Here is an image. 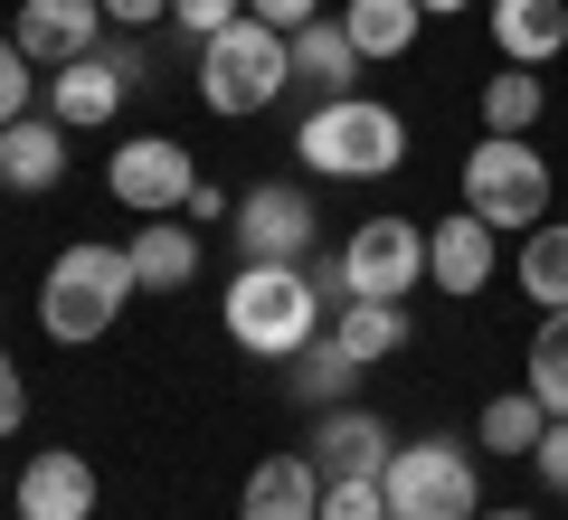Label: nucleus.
<instances>
[{
  "mask_svg": "<svg viewBox=\"0 0 568 520\" xmlns=\"http://www.w3.org/2000/svg\"><path fill=\"white\" fill-rule=\"evenodd\" d=\"M313 332H332V303L304 265H237L227 275V340L246 360H294Z\"/></svg>",
  "mask_w": 568,
  "mask_h": 520,
  "instance_id": "obj_1",
  "label": "nucleus"
},
{
  "mask_svg": "<svg viewBox=\"0 0 568 520\" xmlns=\"http://www.w3.org/2000/svg\"><path fill=\"white\" fill-rule=\"evenodd\" d=\"M294 161L323 171V181H388L407 161V123H398V104H379V95H323L294 123Z\"/></svg>",
  "mask_w": 568,
  "mask_h": 520,
  "instance_id": "obj_2",
  "label": "nucleus"
},
{
  "mask_svg": "<svg viewBox=\"0 0 568 520\" xmlns=\"http://www.w3.org/2000/svg\"><path fill=\"white\" fill-rule=\"evenodd\" d=\"M142 294V275H133V246H104V237H77L58 265H48V284H39V322H48V340H104L123 322V303Z\"/></svg>",
  "mask_w": 568,
  "mask_h": 520,
  "instance_id": "obj_3",
  "label": "nucleus"
},
{
  "mask_svg": "<svg viewBox=\"0 0 568 520\" xmlns=\"http://www.w3.org/2000/svg\"><path fill=\"white\" fill-rule=\"evenodd\" d=\"M294 85V39H284L275 20H227L219 39H200V104L209 114H227V123H246V114H265V104Z\"/></svg>",
  "mask_w": 568,
  "mask_h": 520,
  "instance_id": "obj_4",
  "label": "nucleus"
},
{
  "mask_svg": "<svg viewBox=\"0 0 568 520\" xmlns=\"http://www.w3.org/2000/svg\"><path fill=\"white\" fill-rule=\"evenodd\" d=\"M379 492H388V511H398V520H474V511H484V445L417 436V445L388 455Z\"/></svg>",
  "mask_w": 568,
  "mask_h": 520,
  "instance_id": "obj_5",
  "label": "nucleus"
},
{
  "mask_svg": "<svg viewBox=\"0 0 568 520\" xmlns=\"http://www.w3.org/2000/svg\"><path fill=\"white\" fill-rule=\"evenodd\" d=\"M465 208L484 227H540L549 218V152H530L521 133H484L465 152Z\"/></svg>",
  "mask_w": 568,
  "mask_h": 520,
  "instance_id": "obj_6",
  "label": "nucleus"
},
{
  "mask_svg": "<svg viewBox=\"0 0 568 520\" xmlns=\"http://www.w3.org/2000/svg\"><path fill=\"white\" fill-rule=\"evenodd\" d=\"M227 237H237V265H304L323 246V208L304 181H256L227 208Z\"/></svg>",
  "mask_w": 568,
  "mask_h": 520,
  "instance_id": "obj_7",
  "label": "nucleus"
},
{
  "mask_svg": "<svg viewBox=\"0 0 568 520\" xmlns=\"http://www.w3.org/2000/svg\"><path fill=\"white\" fill-rule=\"evenodd\" d=\"M342 275H351V303H407L426 284V227L417 218H361L342 237Z\"/></svg>",
  "mask_w": 568,
  "mask_h": 520,
  "instance_id": "obj_8",
  "label": "nucleus"
},
{
  "mask_svg": "<svg viewBox=\"0 0 568 520\" xmlns=\"http://www.w3.org/2000/svg\"><path fill=\"white\" fill-rule=\"evenodd\" d=\"M104 190H114L133 218H181L190 190H200V171H190V142H171V133H133V142L114 152V171H104Z\"/></svg>",
  "mask_w": 568,
  "mask_h": 520,
  "instance_id": "obj_9",
  "label": "nucleus"
},
{
  "mask_svg": "<svg viewBox=\"0 0 568 520\" xmlns=\"http://www.w3.org/2000/svg\"><path fill=\"white\" fill-rule=\"evenodd\" d=\"M313 463H323V482H379L388 473V455H398V436H388L379 417H369V407H323V417H313V445H304Z\"/></svg>",
  "mask_w": 568,
  "mask_h": 520,
  "instance_id": "obj_10",
  "label": "nucleus"
},
{
  "mask_svg": "<svg viewBox=\"0 0 568 520\" xmlns=\"http://www.w3.org/2000/svg\"><path fill=\"white\" fill-rule=\"evenodd\" d=\"M503 227H484L474 218V208H455V218H436L426 227V284H436V294H455V303H474L493 284V265H503Z\"/></svg>",
  "mask_w": 568,
  "mask_h": 520,
  "instance_id": "obj_11",
  "label": "nucleus"
},
{
  "mask_svg": "<svg viewBox=\"0 0 568 520\" xmlns=\"http://www.w3.org/2000/svg\"><path fill=\"white\" fill-rule=\"evenodd\" d=\"M123 95H133V67H114L104 48H85V58L48 67V114H58L67 133H95V123H114Z\"/></svg>",
  "mask_w": 568,
  "mask_h": 520,
  "instance_id": "obj_12",
  "label": "nucleus"
},
{
  "mask_svg": "<svg viewBox=\"0 0 568 520\" xmlns=\"http://www.w3.org/2000/svg\"><path fill=\"white\" fill-rule=\"evenodd\" d=\"M104 0H20V58L29 67H67V58H85V48H104Z\"/></svg>",
  "mask_w": 568,
  "mask_h": 520,
  "instance_id": "obj_13",
  "label": "nucleus"
},
{
  "mask_svg": "<svg viewBox=\"0 0 568 520\" xmlns=\"http://www.w3.org/2000/svg\"><path fill=\"white\" fill-rule=\"evenodd\" d=\"M20 520H95V463L77 445H48L20 463Z\"/></svg>",
  "mask_w": 568,
  "mask_h": 520,
  "instance_id": "obj_14",
  "label": "nucleus"
},
{
  "mask_svg": "<svg viewBox=\"0 0 568 520\" xmlns=\"http://www.w3.org/2000/svg\"><path fill=\"white\" fill-rule=\"evenodd\" d=\"M67 181V123L58 114H20L0 123V190L10 200H39V190Z\"/></svg>",
  "mask_w": 568,
  "mask_h": 520,
  "instance_id": "obj_15",
  "label": "nucleus"
},
{
  "mask_svg": "<svg viewBox=\"0 0 568 520\" xmlns=\"http://www.w3.org/2000/svg\"><path fill=\"white\" fill-rule=\"evenodd\" d=\"M237 520H323V463L313 455H265L237 492Z\"/></svg>",
  "mask_w": 568,
  "mask_h": 520,
  "instance_id": "obj_16",
  "label": "nucleus"
},
{
  "mask_svg": "<svg viewBox=\"0 0 568 520\" xmlns=\"http://www.w3.org/2000/svg\"><path fill=\"white\" fill-rule=\"evenodd\" d=\"M493 48L511 67H549L568 48V0H493Z\"/></svg>",
  "mask_w": 568,
  "mask_h": 520,
  "instance_id": "obj_17",
  "label": "nucleus"
},
{
  "mask_svg": "<svg viewBox=\"0 0 568 520\" xmlns=\"http://www.w3.org/2000/svg\"><path fill=\"white\" fill-rule=\"evenodd\" d=\"M294 39V85H313V95H351V77H361V48H351V29H342V10L332 20H304V29H284Z\"/></svg>",
  "mask_w": 568,
  "mask_h": 520,
  "instance_id": "obj_18",
  "label": "nucleus"
},
{
  "mask_svg": "<svg viewBox=\"0 0 568 520\" xmlns=\"http://www.w3.org/2000/svg\"><path fill=\"white\" fill-rule=\"evenodd\" d=\"M351 388H361V360H351V350H342L332 332H313L304 350L284 360V398H294V407H313V417H323V407H342Z\"/></svg>",
  "mask_w": 568,
  "mask_h": 520,
  "instance_id": "obj_19",
  "label": "nucleus"
},
{
  "mask_svg": "<svg viewBox=\"0 0 568 520\" xmlns=\"http://www.w3.org/2000/svg\"><path fill=\"white\" fill-rule=\"evenodd\" d=\"M133 275H142V294H181L200 275V227H171V218L133 227Z\"/></svg>",
  "mask_w": 568,
  "mask_h": 520,
  "instance_id": "obj_20",
  "label": "nucleus"
},
{
  "mask_svg": "<svg viewBox=\"0 0 568 520\" xmlns=\"http://www.w3.org/2000/svg\"><path fill=\"white\" fill-rule=\"evenodd\" d=\"M342 29H351L361 58H407L417 29H426V10L417 0H342Z\"/></svg>",
  "mask_w": 568,
  "mask_h": 520,
  "instance_id": "obj_21",
  "label": "nucleus"
},
{
  "mask_svg": "<svg viewBox=\"0 0 568 520\" xmlns=\"http://www.w3.org/2000/svg\"><path fill=\"white\" fill-rule=\"evenodd\" d=\"M549 436V407L530 398V388H503V398H484V417H474V445L484 455H540Z\"/></svg>",
  "mask_w": 568,
  "mask_h": 520,
  "instance_id": "obj_22",
  "label": "nucleus"
},
{
  "mask_svg": "<svg viewBox=\"0 0 568 520\" xmlns=\"http://www.w3.org/2000/svg\"><path fill=\"white\" fill-rule=\"evenodd\" d=\"M511 275H521V294L530 303H540V313H559V303H568V218L559 227H521V256H511Z\"/></svg>",
  "mask_w": 568,
  "mask_h": 520,
  "instance_id": "obj_23",
  "label": "nucleus"
},
{
  "mask_svg": "<svg viewBox=\"0 0 568 520\" xmlns=\"http://www.w3.org/2000/svg\"><path fill=\"white\" fill-rule=\"evenodd\" d=\"M332 340H342L351 360H398L407 350V303H342V313H332Z\"/></svg>",
  "mask_w": 568,
  "mask_h": 520,
  "instance_id": "obj_24",
  "label": "nucleus"
},
{
  "mask_svg": "<svg viewBox=\"0 0 568 520\" xmlns=\"http://www.w3.org/2000/svg\"><path fill=\"white\" fill-rule=\"evenodd\" d=\"M521 388L549 407V417H568V303H559V313H540L530 360H521Z\"/></svg>",
  "mask_w": 568,
  "mask_h": 520,
  "instance_id": "obj_25",
  "label": "nucleus"
},
{
  "mask_svg": "<svg viewBox=\"0 0 568 520\" xmlns=\"http://www.w3.org/2000/svg\"><path fill=\"white\" fill-rule=\"evenodd\" d=\"M540 104H549V85L530 77V67L503 58V77L484 85V133H530V123H540Z\"/></svg>",
  "mask_w": 568,
  "mask_h": 520,
  "instance_id": "obj_26",
  "label": "nucleus"
},
{
  "mask_svg": "<svg viewBox=\"0 0 568 520\" xmlns=\"http://www.w3.org/2000/svg\"><path fill=\"white\" fill-rule=\"evenodd\" d=\"M227 20H246V0H171V29H181L190 48H200V39H219Z\"/></svg>",
  "mask_w": 568,
  "mask_h": 520,
  "instance_id": "obj_27",
  "label": "nucleus"
},
{
  "mask_svg": "<svg viewBox=\"0 0 568 520\" xmlns=\"http://www.w3.org/2000/svg\"><path fill=\"white\" fill-rule=\"evenodd\" d=\"M29 95H39V77H29L20 39H10V29H0V123H20V114H29Z\"/></svg>",
  "mask_w": 568,
  "mask_h": 520,
  "instance_id": "obj_28",
  "label": "nucleus"
},
{
  "mask_svg": "<svg viewBox=\"0 0 568 520\" xmlns=\"http://www.w3.org/2000/svg\"><path fill=\"white\" fill-rule=\"evenodd\" d=\"M323 520H398L379 482H323Z\"/></svg>",
  "mask_w": 568,
  "mask_h": 520,
  "instance_id": "obj_29",
  "label": "nucleus"
},
{
  "mask_svg": "<svg viewBox=\"0 0 568 520\" xmlns=\"http://www.w3.org/2000/svg\"><path fill=\"white\" fill-rule=\"evenodd\" d=\"M530 473L568 501V417H549V436H540V455H530Z\"/></svg>",
  "mask_w": 568,
  "mask_h": 520,
  "instance_id": "obj_30",
  "label": "nucleus"
},
{
  "mask_svg": "<svg viewBox=\"0 0 568 520\" xmlns=\"http://www.w3.org/2000/svg\"><path fill=\"white\" fill-rule=\"evenodd\" d=\"M20 417H29V379H20V360L0 350V436H20Z\"/></svg>",
  "mask_w": 568,
  "mask_h": 520,
  "instance_id": "obj_31",
  "label": "nucleus"
},
{
  "mask_svg": "<svg viewBox=\"0 0 568 520\" xmlns=\"http://www.w3.org/2000/svg\"><path fill=\"white\" fill-rule=\"evenodd\" d=\"M256 20H275V29H304V20H323V0H246Z\"/></svg>",
  "mask_w": 568,
  "mask_h": 520,
  "instance_id": "obj_32",
  "label": "nucleus"
},
{
  "mask_svg": "<svg viewBox=\"0 0 568 520\" xmlns=\"http://www.w3.org/2000/svg\"><path fill=\"white\" fill-rule=\"evenodd\" d=\"M104 20L114 29H152V20H171V0H104Z\"/></svg>",
  "mask_w": 568,
  "mask_h": 520,
  "instance_id": "obj_33",
  "label": "nucleus"
},
{
  "mask_svg": "<svg viewBox=\"0 0 568 520\" xmlns=\"http://www.w3.org/2000/svg\"><path fill=\"white\" fill-rule=\"evenodd\" d=\"M227 208H237V200H227L219 181H200V190H190V208H181V218H227Z\"/></svg>",
  "mask_w": 568,
  "mask_h": 520,
  "instance_id": "obj_34",
  "label": "nucleus"
},
{
  "mask_svg": "<svg viewBox=\"0 0 568 520\" xmlns=\"http://www.w3.org/2000/svg\"><path fill=\"white\" fill-rule=\"evenodd\" d=\"M417 10L426 20H455V10H474V0H417Z\"/></svg>",
  "mask_w": 568,
  "mask_h": 520,
  "instance_id": "obj_35",
  "label": "nucleus"
},
{
  "mask_svg": "<svg viewBox=\"0 0 568 520\" xmlns=\"http://www.w3.org/2000/svg\"><path fill=\"white\" fill-rule=\"evenodd\" d=\"M474 520H540V511H474Z\"/></svg>",
  "mask_w": 568,
  "mask_h": 520,
  "instance_id": "obj_36",
  "label": "nucleus"
}]
</instances>
